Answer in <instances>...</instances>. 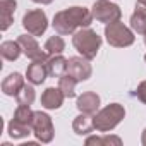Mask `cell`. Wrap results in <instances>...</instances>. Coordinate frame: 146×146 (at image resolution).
Returning <instances> with one entry per match:
<instances>
[{"label":"cell","mask_w":146,"mask_h":146,"mask_svg":"<svg viewBox=\"0 0 146 146\" xmlns=\"http://www.w3.org/2000/svg\"><path fill=\"white\" fill-rule=\"evenodd\" d=\"M72 45L79 52V55L88 60H93L98 55V50L102 48V36L90 28H81L72 35Z\"/></svg>","instance_id":"1"},{"label":"cell","mask_w":146,"mask_h":146,"mask_svg":"<svg viewBox=\"0 0 146 146\" xmlns=\"http://www.w3.org/2000/svg\"><path fill=\"white\" fill-rule=\"evenodd\" d=\"M125 117V108L120 103H110L105 108L98 110L93 115V122H95V129L98 132H110L113 131Z\"/></svg>","instance_id":"2"},{"label":"cell","mask_w":146,"mask_h":146,"mask_svg":"<svg viewBox=\"0 0 146 146\" xmlns=\"http://www.w3.org/2000/svg\"><path fill=\"white\" fill-rule=\"evenodd\" d=\"M105 38H107V43L115 48H127L136 41L134 31L120 21L105 24Z\"/></svg>","instance_id":"3"},{"label":"cell","mask_w":146,"mask_h":146,"mask_svg":"<svg viewBox=\"0 0 146 146\" xmlns=\"http://www.w3.org/2000/svg\"><path fill=\"white\" fill-rule=\"evenodd\" d=\"M33 134L36 136V139L40 143H52L53 141V136H55V127H53V122H52V117L45 112H35V117H33Z\"/></svg>","instance_id":"4"},{"label":"cell","mask_w":146,"mask_h":146,"mask_svg":"<svg viewBox=\"0 0 146 146\" xmlns=\"http://www.w3.org/2000/svg\"><path fill=\"white\" fill-rule=\"evenodd\" d=\"M91 14H93V17L98 23H103V24H110V23L120 21V17H122L120 7L117 4L110 2V0H96V2L93 4Z\"/></svg>","instance_id":"5"},{"label":"cell","mask_w":146,"mask_h":146,"mask_svg":"<svg viewBox=\"0 0 146 146\" xmlns=\"http://www.w3.org/2000/svg\"><path fill=\"white\" fill-rule=\"evenodd\" d=\"M23 28L33 35V36H41L45 35L46 28H48V17L45 14V11L41 9H33V11H28L24 16H23Z\"/></svg>","instance_id":"6"},{"label":"cell","mask_w":146,"mask_h":146,"mask_svg":"<svg viewBox=\"0 0 146 146\" xmlns=\"http://www.w3.org/2000/svg\"><path fill=\"white\" fill-rule=\"evenodd\" d=\"M67 74H70L78 83L88 81L93 74V67L90 64L88 58H84L83 55L79 57H70L67 58Z\"/></svg>","instance_id":"7"},{"label":"cell","mask_w":146,"mask_h":146,"mask_svg":"<svg viewBox=\"0 0 146 146\" xmlns=\"http://www.w3.org/2000/svg\"><path fill=\"white\" fill-rule=\"evenodd\" d=\"M21 48H23V53L29 58V60H40V62H46L48 60V53L45 52V48L41 50V46L38 45V41L35 40L33 35H19L17 38Z\"/></svg>","instance_id":"8"},{"label":"cell","mask_w":146,"mask_h":146,"mask_svg":"<svg viewBox=\"0 0 146 146\" xmlns=\"http://www.w3.org/2000/svg\"><path fill=\"white\" fill-rule=\"evenodd\" d=\"M52 26L53 29L57 31V35H62V36H67V35H74L79 28L76 26V23L72 21V17L67 14V11H60L53 16V21H52Z\"/></svg>","instance_id":"9"},{"label":"cell","mask_w":146,"mask_h":146,"mask_svg":"<svg viewBox=\"0 0 146 146\" xmlns=\"http://www.w3.org/2000/svg\"><path fill=\"white\" fill-rule=\"evenodd\" d=\"M100 96L95 93V91H84L83 95L78 96V102H76V107L79 112L83 113H90V115H95L98 110H100Z\"/></svg>","instance_id":"10"},{"label":"cell","mask_w":146,"mask_h":146,"mask_svg":"<svg viewBox=\"0 0 146 146\" xmlns=\"http://www.w3.org/2000/svg\"><path fill=\"white\" fill-rule=\"evenodd\" d=\"M48 67H46V62H40V60H33L28 69H26V78L31 84L38 86V84H43L45 79L48 78Z\"/></svg>","instance_id":"11"},{"label":"cell","mask_w":146,"mask_h":146,"mask_svg":"<svg viewBox=\"0 0 146 146\" xmlns=\"http://www.w3.org/2000/svg\"><path fill=\"white\" fill-rule=\"evenodd\" d=\"M64 100H65V95L62 93V90L50 86L41 95V107L46 110H58L62 107Z\"/></svg>","instance_id":"12"},{"label":"cell","mask_w":146,"mask_h":146,"mask_svg":"<svg viewBox=\"0 0 146 146\" xmlns=\"http://www.w3.org/2000/svg\"><path fill=\"white\" fill-rule=\"evenodd\" d=\"M16 7H17L16 0H0V29L2 31H7L14 23Z\"/></svg>","instance_id":"13"},{"label":"cell","mask_w":146,"mask_h":146,"mask_svg":"<svg viewBox=\"0 0 146 146\" xmlns=\"http://www.w3.org/2000/svg\"><path fill=\"white\" fill-rule=\"evenodd\" d=\"M24 78L19 74V72H12V74H9L4 81H2V93L7 95V96H17V93L23 90L24 86Z\"/></svg>","instance_id":"14"},{"label":"cell","mask_w":146,"mask_h":146,"mask_svg":"<svg viewBox=\"0 0 146 146\" xmlns=\"http://www.w3.org/2000/svg\"><path fill=\"white\" fill-rule=\"evenodd\" d=\"M72 129L78 136H88L93 132L95 129V122H93V117L90 113H79L74 120H72Z\"/></svg>","instance_id":"15"},{"label":"cell","mask_w":146,"mask_h":146,"mask_svg":"<svg viewBox=\"0 0 146 146\" xmlns=\"http://www.w3.org/2000/svg\"><path fill=\"white\" fill-rule=\"evenodd\" d=\"M46 67H48V74L52 78H62L64 74H67V58L60 55H52L46 60Z\"/></svg>","instance_id":"16"},{"label":"cell","mask_w":146,"mask_h":146,"mask_svg":"<svg viewBox=\"0 0 146 146\" xmlns=\"http://www.w3.org/2000/svg\"><path fill=\"white\" fill-rule=\"evenodd\" d=\"M0 53H2V57L9 62H16L21 53H23V48L19 45V41H4L2 45H0Z\"/></svg>","instance_id":"17"},{"label":"cell","mask_w":146,"mask_h":146,"mask_svg":"<svg viewBox=\"0 0 146 146\" xmlns=\"http://www.w3.org/2000/svg\"><path fill=\"white\" fill-rule=\"evenodd\" d=\"M7 132L12 139H23V137H28L29 134H33V127L31 125H24L17 120H11L9 125H7Z\"/></svg>","instance_id":"18"},{"label":"cell","mask_w":146,"mask_h":146,"mask_svg":"<svg viewBox=\"0 0 146 146\" xmlns=\"http://www.w3.org/2000/svg\"><path fill=\"white\" fill-rule=\"evenodd\" d=\"M129 24H131V29H132L134 33L144 36V35H146V12L136 9V11L132 12L131 19H129Z\"/></svg>","instance_id":"19"},{"label":"cell","mask_w":146,"mask_h":146,"mask_svg":"<svg viewBox=\"0 0 146 146\" xmlns=\"http://www.w3.org/2000/svg\"><path fill=\"white\" fill-rule=\"evenodd\" d=\"M45 52L52 57V55H60L64 50H65V41H64V38H62V35H53V36H50L48 40H46V43H45Z\"/></svg>","instance_id":"20"},{"label":"cell","mask_w":146,"mask_h":146,"mask_svg":"<svg viewBox=\"0 0 146 146\" xmlns=\"http://www.w3.org/2000/svg\"><path fill=\"white\" fill-rule=\"evenodd\" d=\"M76 84H78V81L70 74H64L62 78H58V88L62 90L65 98H74L76 96Z\"/></svg>","instance_id":"21"},{"label":"cell","mask_w":146,"mask_h":146,"mask_svg":"<svg viewBox=\"0 0 146 146\" xmlns=\"http://www.w3.org/2000/svg\"><path fill=\"white\" fill-rule=\"evenodd\" d=\"M33 117H35V112L31 110L29 105H19L14 112V120L24 124V125H31L33 124Z\"/></svg>","instance_id":"22"},{"label":"cell","mask_w":146,"mask_h":146,"mask_svg":"<svg viewBox=\"0 0 146 146\" xmlns=\"http://www.w3.org/2000/svg\"><path fill=\"white\" fill-rule=\"evenodd\" d=\"M35 84H24L23 86V90L17 93V96H16V100H17V103L19 105H33V102H35V98H36V95H35V88H33Z\"/></svg>","instance_id":"23"},{"label":"cell","mask_w":146,"mask_h":146,"mask_svg":"<svg viewBox=\"0 0 146 146\" xmlns=\"http://www.w3.org/2000/svg\"><path fill=\"white\" fill-rule=\"evenodd\" d=\"M86 144L88 146H91V144H96V146H112V144H115V146H120L122 144V139L119 137V136H103V137H96V136H91V137H88L86 139Z\"/></svg>","instance_id":"24"},{"label":"cell","mask_w":146,"mask_h":146,"mask_svg":"<svg viewBox=\"0 0 146 146\" xmlns=\"http://www.w3.org/2000/svg\"><path fill=\"white\" fill-rule=\"evenodd\" d=\"M136 96H137L139 102L146 103V81H143V83L137 84V88H136Z\"/></svg>","instance_id":"25"},{"label":"cell","mask_w":146,"mask_h":146,"mask_svg":"<svg viewBox=\"0 0 146 146\" xmlns=\"http://www.w3.org/2000/svg\"><path fill=\"white\" fill-rule=\"evenodd\" d=\"M136 9L146 12V0H136Z\"/></svg>","instance_id":"26"},{"label":"cell","mask_w":146,"mask_h":146,"mask_svg":"<svg viewBox=\"0 0 146 146\" xmlns=\"http://www.w3.org/2000/svg\"><path fill=\"white\" fill-rule=\"evenodd\" d=\"M31 2H35V4H41V5H48V4L53 2V0H31Z\"/></svg>","instance_id":"27"},{"label":"cell","mask_w":146,"mask_h":146,"mask_svg":"<svg viewBox=\"0 0 146 146\" xmlns=\"http://www.w3.org/2000/svg\"><path fill=\"white\" fill-rule=\"evenodd\" d=\"M141 143H143V146H146V129H144L143 134H141Z\"/></svg>","instance_id":"28"},{"label":"cell","mask_w":146,"mask_h":146,"mask_svg":"<svg viewBox=\"0 0 146 146\" xmlns=\"http://www.w3.org/2000/svg\"><path fill=\"white\" fill-rule=\"evenodd\" d=\"M144 45H146V35H144Z\"/></svg>","instance_id":"29"},{"label":"cell","mask_w":146,"mask_h":146,"mask_svg":"<svg viewBox=\"0 0 146 146\" xmlns=\"http://www.w3.org/2000/svg\"><path fill=\"white\" fill-rule=\"evenodd\" d=\"M144 62H146V55H144Z\"/></svg>","instance_id":"30"}]
</instances>
